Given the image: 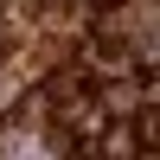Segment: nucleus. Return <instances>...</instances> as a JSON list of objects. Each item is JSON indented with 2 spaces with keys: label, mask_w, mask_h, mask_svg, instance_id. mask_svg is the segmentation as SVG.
<instances>
[{
  "label": "nucleus",
  "mask_w": 160,
  "mask_h": 160,
  "mask_svg": "<svg viewBox=\"0 0 160 160\" xmlns=\"http://www.w3.org/2000/svg\"><path fill=\"white\" fill-rule=\"evenodd\" d=\"M77 7H83V13H90V7H128V0H77Z\"/></svg>",
  "instance_id": "f257e3e1"
}]
</instances>
